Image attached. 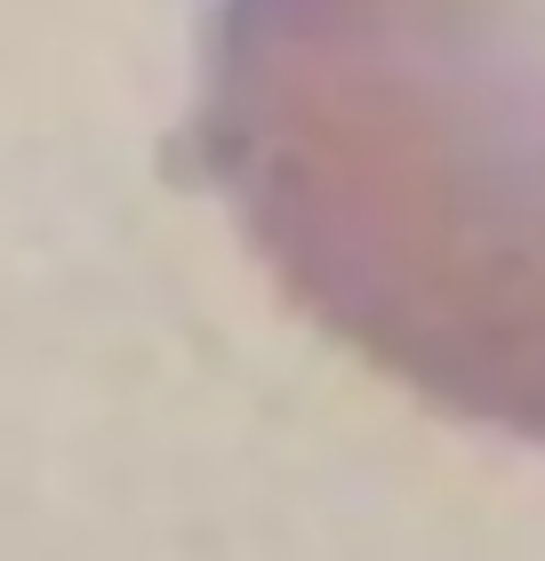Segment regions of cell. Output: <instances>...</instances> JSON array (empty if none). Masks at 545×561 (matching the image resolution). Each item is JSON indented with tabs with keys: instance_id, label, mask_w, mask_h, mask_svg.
<instances>
[{
	"instance_id": "obj_1",
	"label": "cell",
	"mask_w": 545,
	"mask_h": 561,
	"mask_svg": "<svg viewBox=\"0 0 545 561\" xmlns=\"http://www.w3.org/2000/svg\"><path fill=\"white\" fill-rule=\"evenodd\" d=\"M201 161L337 345L545 442V0H217Z\"/></svg>"
}]
</instances>
